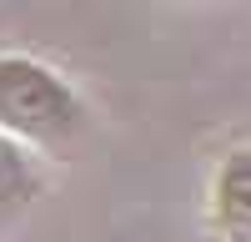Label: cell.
<instances>
[{
    "label": "cell",
    "mask_w": 251,
    "mask_h": 242,
    "mask_svg": "<svg viewBox=\"0 0 251 242\" xmlns=\"http://www.w3.org/2000/svg\"><path fill=\"white\" fill-rule=\"evenodd\" d=\"M86 131V101L71 76L25 51H0V136L25 151H71Z\"/></svg>",
    "instance_id": "6da1fadb"
},
{
    "label": "cell",
    "mask_w": 251,
    "mask_h": 242,
    "mask_svg": "<svg viewBox=\"0 0 251 242\" xmlns=\"http://www.w3.org/2000/svg\"><path fill=\"white\" fill-rule=\"evenodd\" d=\"M206 227L221 242H251V147L216 156L206 177Z\"/></svg>",
    "instance_id": "7a4b0ae2"
},
{
    "label": "cell",
    "mask_w": 251,
    "mask_h": 242,
    "mask_svg": "<svg viewBox=\"0 0 251 242\" xmlns=\"http://www.w3.org/2000/svg\"><path fill=\"white\" fill-rule=\"evenodd\" d=\"M46 192V172H40L35 151L15 147L10 136H0V222H10Z\"/></svg>",
    "instance_id": "3957f363"
}]
</instances>
